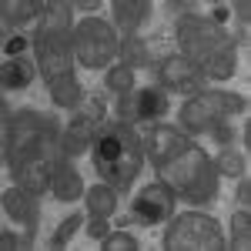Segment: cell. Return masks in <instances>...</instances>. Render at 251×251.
Returning <instances> with one entry per match:
<instances>
[{"label": "cell", "instance_id": "6da1fadb", "mask_svg": "<svg viewBox=\"0 0 251 251\" xmlns=\"http://www.w3.org/2000/svg\"><path fill=\"white\" fill-rule=\"evenodd\" d=\"M57 117L40 111H17L3 104V161L20 188L44 194L50 188V174L64 161Z\"/></svg>", "mask_w": 251, "mask_h": 251}, {"label": "cell", "instance_id": "7a4b0ae2", "mask_svg": "<svg viewBox=\"0 0 251 251\" xmlns=\"http://www.w3.org/2000/svg\"><path fill=\"white\" fill-rule=\"evenodd\" d=\"M144 157H151L157 177L171 188L184 204H208L218 194L214 161L184 131L168 124H151L144 131Z\"/></svg>", "mask_w": 251, "mask_h": 251}, {"label": "cell", "instance_id": "3957f363", "mask_svg": "<svg viewBox=\"0 0 251 251\" xmlns=\"http://www.w3.org/2000/svg\"><path fill=\"white\" fill-rule=\"evenodd\" d=\"M91 164L104 184L114 191H127L144 168V141L127 121H104L91 144Z\"/></svg>", "mask_w": 251, "mask_h": 251}, {"label": "cell", "instance_id": "277c9868", "mask_svg": "<svg viewBox=\"0 0 251 251\" xmlns=\"http://www.w3.org/2000/svg\"><path fill=\"white\" fill-rule=\"evenodd\" d=\"M177 44H181V54L204 71V77H211V80L234 77V67H238L234 37L225 34L221 24L184 14L177 20Z\"/></svg>", "mask_w": 251, "mask_h": 251}, {"label": "cell", "instance_id": "5b68a950", "mask_svg": "<svg viewBox=\"0 0 251 251\" xmlns=\"http://www.w3.org/2000/svg\"><path fill=\"white\" fill-rule=\"evenodd\" d=\"M71 3H44V14L37 17V34H34V50H37L40 77L57 80L60 74H71L74 64V47H71Z\"/></svg>", "mask_w": 251, "mask_h": 251}, {"label": "cell", "instance_id": "8992f818", "mask_svg": "<svg viewBox=\"0 0 251 251\" xmlns=\"http://www.w3.org/2000/svg\"><path fill=\"white\" fill-rule=\"evenodd\" d=\"M164 248L168 251H225V231L211 214L201 211H184L171 218L168 231H164Z\"/></svg>", "mask_w": 251, "mask_h": 251}, {"label": "cell", "instance_id": "52a82bcc", "mask_svg": "<svg viewBox=\"0 0 251 251\" xmlns=\"http://www.w3.org/2000/svg\"><path fill=\"white\" fill-rule=\"evenodd\" d=\"M71 47H74V57L84 64V67H107L111 60L121 54V44L114 37V27L104 24L100 17H87L77 20V27L71 30Z\"/></svg>", "mask_w": 251, "mask_h": 251}, {"label": "cell", "instance_id": "ba28073f", "mask_svg": "<svg viewBox=\"0 0 251 251\" xmlns=\"http://www.w3.org/2000/svg\"><path fill=\"white\" fill-rule=\"evenodd\" d=\"M174 204H177V194L164 184V181H154L148 188H141L131 201V211L117 214V228H144V225H157V221H168L174 214Z\"/></svg>", "mask_w": 251, "mask_h": 251}, {"label": "cell", "instance_id": "9c48e42d", "mask_svg": "<svg viewBox=\"0 0 251 251\" xmlns=\"http://www.w3.org/2000/svg\"><path fill=\"white\" fill-rule=\"evenodd\" d=\"M104 114H107V104H104V97H100V91H97L94 97H87L77 111H74V121H71L67 131L60 134L64 154L77 157V154H84V151H91L97 131L104 127Z\"/></svg>", "mask_w": 251, "mask_h": 251}, {"label": "cell", "instance_id": "30bf717a", "mask_svg": "<svg viewBox=\"0 0 251 251\" xmlns=\"http://www.w3.org/2000/svg\"><path fill=\"white\" fill-rule=\"evenodd\" d=\"M171 111V100H168V91L161 84H151V87H137L131 94L117 97L114 100V117L117 121H127V124H154L157 117H164Z\"/></svg>", "mask_w": 251, "mask_h": 251}, {"label": "cell", "instance_id": "8fae6325", "mask_svg": "<svg viewBox=\"0 0 251 251\" xmlns=\"http://www.w3.org/2000/svg\"><path fill=\"white\" fill-rule=\"evenodd\" d=\"M157 77H161V87L164 91H177V94H184V97L208 94L204 71L194 60H188L184 54H168V57L157 60Z\"/></svg>", "mask_w": 251, "mask_h": 251}, {"label": "cell", "instance_id": "7c38bea8", "mask_svg": "<svg viewBox=\"0 0 251 251\" xmlns=\"http://www.w3.org/2000/svg\"><path fill=\"white\" fill-rule=\"evenodd\" d=\"M225 107L218 100V91H208V94L191 97L184 107H181V131L184 134H208L218 121H225Z\"/></svg>", "mask_w": 251, "mask_h": 251}, {"label": "cell", "instance_id": "4fadbf2b", "mask_svg": "<svg viewBox=\"0 0 251 251\" xmlns=\"http://www.w3.org/2000/svg\"><path fill=\"white\" fill-rule=\"evenodd\" d=\"M3 211L10 221H20V228L27 234H37V221H40V208H37V198L34 191L27 188H7L3 191Z\"/></svg>", "mask_w": 251, "mask_h": 251}, {"label": "cell", "instance_id": "5bb4252c", "mask_svg": "<svg viewBox=\"0 0 251 251\" xmlns=\"http://www.w3.org/2000/svg\"><path fill=\"white\" fill-rule=\"evenodd\" d=\"M50 194L57 201H64V204H74L80 194H84V177L71 164V157H64L57 168H54V174H50Z\"/></svg>", "mask_w": 251, "mask_h": 251}, {"label": "cell", "instance_id": "9a60e30c", "mask_svg": "<svg viewBox=\"0 0 251 251\" xmlns=\"http://www.w3.org/2000/svg\"><path fill=\"white\" fill-rule=\"evenodd\" d=\"M114 20L127 37H131V34H141L144 20H151V3H144V0H117L114 3Z\"/></svg>", "mask_w": 251, "mask_h": 251}, {"label": "cell", "instance_id": "2e32d148", "mask_svg": "<svg viewBox=\"0 0 251 251\" xmlns=\"http://www.w3.org/2000/svg\"><path fill=\"white\" fill-rule=\"evenodd\" d=\"M47 94H50V100H54L57 107H71V111H77L80 104H84V91H80L74 71H71V74H60L57 80H50V84H47Z\"/></svg>", "mask_w": 251, "mask_h": 251}, {"label": "cell", "instance_id": "e0dca14e", "mask_svg": "<svg viewBox=\"0 0 251 251\" xmlns=\"http://www.w3.org/2000/svg\"><path fill=\"white\" fill-rule=\"evenodd\" d=\"M34 60L27 57H7L3 60V67H0V84H3V91H24L30 80H34Z\"/></svg>", "mask_w": 251, "mask_h": 251}, {"label": "cell", "instance_id": "ac0fdd59", "mask_svg": "<svg viewBox=\"0 0 251 251\" xmlns=\"http://www.w3.org/2000/svg\"><path fill=\"white\" fill-rule=\"evenodd\" d=\"M121 57L134 71V67H151L157 60V54H154V47H151V40H144L141 34H131V37H124V44H121Z\"/></svg>", "mask_w": 251, "mask_h": 251}, {"label": "cell", "instance_id": "d6986e66", "mask_svg": "<svg viewBox=\"0 0 251 251\" xmlns=\"http://www.w3.org/2000/svg\"><path fill=\"white\" fill-rule=\"evenodd\" d=\"M40 14H44V3H34V0H24V3H3V34L20 30L24 24L37 20Z\"/></svg>", "mask_w": 251, "mask_h": 251}, {"label": "cell", "instance_id": "ffe728a7", "mask_svg": "<svg viewBox=\"0 0 251 251\" xmlns=\"http://www.w3.org/2000/svg\"><path fill=\"white\" fill-rule=\"evenodd\" d=\"M84 204H87V214H104V218H111L117 208V191L111 184H94L91 191H84Z\"/></svg>", "mask_w": 251, "mask_h": 251}, {"label": "cell", "instance_id": "44dd1931", "mask_svg": "<svg viewBox=\"0 0 251 251\" xmlns=\"http://www.w3.org/2000/svg\"><path fill=\"white\" fill-rule=\"evenodd\" d=\"M214 171H218V177H245V171H248V154H241L234 148H225L221 154L214 157Z\"/></svg>", "mask_w": 251, "mask_h": 251}, {"label": "cell", "instance_id": "7402d4cb", "mask_svg": "<svg viewBox=\"0 0 251 251\" xmlns=\"http://www.w3.org/2000/svg\"><path fill=\"white\" fill-rule=\"evenodd\" d=\"M104 87H107L111 94H117V97L131 94V91H134V71H131L127 64L111 67V71H107V77H104Z\"/></svg>", "mask_w": 251, "mask_h": 251}, {"label": "cell", "instance_id": "603a6c76", "mask_svg": "<svg viewBox=\"0 0 251 251\" xmlns=\"http://www.w3.org/2000/svg\"><path fill=\"white\" fill-rule=\"evenodd\" d=\"M251 234V221H248V208H238V211L231 214V241H228V248L234 251H245L248 248V238Z\"/></svg>", "mask_w": 251, "mask_h": 251}, {"label": "cell", "instance_id": "cb8c5ba5", "mask_svg": "<svg viewBox=\"0 0 251 251\" xmlns=\"http://www.w3.org/2000/svg\"><path fill=\"white\" fill-rule=\"evenodd\" d=\"M84 221H87V218H84L80 211L67 214V218H64V221L57 225V231L50 234V241H47V245H50V248H64V245H67V241H71V238L77 234V228L84 225Z\"/></svg>", "mask_w": 251, "mask_h": 251}, {"label": "cell", "instance_id": "d4e9b609", "mask_svg": "<svg viewBox=\"0 0 251 251\" xmlns=\"http://www.w3.org/2000/svg\"><path fill=\"white\" fill-rule=\"evenodd\" d=\"M100 245H104L107 251H134V248H141V241H137L134 234H127V228H124L121 234L111 231L107 238H104V241H100Z\"/></svg>", "mask_w": 251, "mask_h": 251}, {"label": "cell", "instance_id": "484cf974", "mask_svg": "<svg viewBox=\"0 0 251 251\" xmlns=\"http://www.w3.org/2000/svg\"><path fill=\"white\" fill-rule=\"evenodd\" d=\"M218 100H221L225 114H245L248 111V97L245 94H225V91H218Z\"/></svg>", "mask_w": 251, "mask_h": 251}, {"label": "cell", "instance_id": "4316f807", "mask_svg": "<svg viewBox=\"0 0 251 251\" xmlns=\"http://www.w3.org/2000/svg\"><path fill=\"white\" fill-rule=\"evenodd\" d=\"M24 50H27V37H24L20 30L3 34V54H7V57H24Z\"/></svg>", "mask_w": 251, "mask_h": 251}, {"label": "cell", "instance_id": "83f0119b", "mask_svg": "<svg viewBox=\"0 0 251 251\" xmlns=\"http://www.w3.org/2000/svg\"><path fill=\"white\" fill-rule=\"evenodd\" d=\"M107 234H111V221H107L104 214H87V238L104 241Z\"/></svg>", "mask_w": 251, "mask_h": 251}, {"label": "cell", "instance_id": "f1b7e54d", "mask_svg": "<svg viewBox=\"0 0 251 251\" xmlns=\"http://www.w3.org/2000/svg\"><path fill=\"white\" fill-rule=\"evenodd\" d=\"M208 134H211L214 141H218V144H228V141L234 137V127L228 124V121H218V124H214V127L208 131Z\"/></svg>", "mask_w": 251, "mask_h": 251}, {"label": "cell", "instance_id": "f546056e", "mask_svg": "<svg viewBox=\"0 0 251 251\" xmlns=\"http://www.w3.org/2000/svg\"><path fill=\"white\" fill-rule=\"evenodd\" d=\"M228 17H231V7H228V3H218V7L211 10V20H214V24H225Z\"/></svg>", "mask_w": 251, "mask_h": 251}, {"label": "cell", "instance_id": "4dcf8cb0", "mask_svg": "<svg viewBox=\"0 0 251 251\" xmlns=\"http://www.w3.org/2000/svg\"><path fill=\"white\" fill-rule=\"evenodd\" d=\"M0 248H20V238H14V231H0Z\"/></svg>", "mask_w": 251, "mask_h": 251}, {"label": "cell", "instance_id": "1f68e13d", "mask_svg": "<svg viewBox=\"0 0 251 251\" xmlns=\"http://www.w3.org/2000/svg\"><path fill=\"white\" fill-rule=\"evenodd\" d=\"M238 204H241V208H248V204H251V188H248V181H241V184H238Z\"/></svg>", "mask_w": 251, "mask_h": 251}, {"label": "cell", "instance_id": "d6a6232c", "mask_svg": "<svg viewBox=\"0 0 251 251\" xmlns=\"http://www.w3.org/2000/svg\"><path fill=\"white\" fill-rule=\"evenodd\" d=\"M74 7H77V10H97L100 3H97V0H77Z\"/></svg>", "mask_w": 251, "mask_h": 251}]
</instances>
